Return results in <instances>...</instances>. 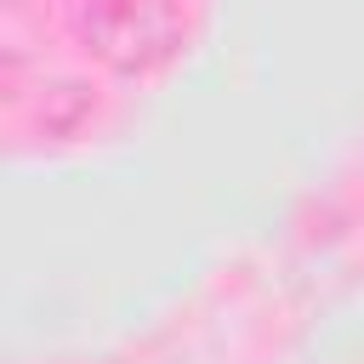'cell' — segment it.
<instances>
[{"label": "cell", "instance_id": "cell-1", "mask_svg": "<svg viewBox=\"0 0 364 364\" xmlns=\"http://www.w3.org/2000/svg\"><path fill=\"white\" fill-rule=\"evenodd\" d=\"M85 40L119 63V68H136V63H154L171 51L176 40V6L171 0H91L85 11Z\"/></svg>", "mask_w": 364, "mask_h": 364}]
</instances>
